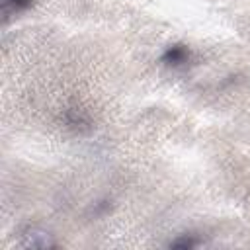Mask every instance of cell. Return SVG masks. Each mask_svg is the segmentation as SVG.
Returning <instances> with one entry per match:
<instances>
[{"mask_svg":"<svg viewBox=\"0 0 250 250\" xmlns=\"http://www.w3.org/2000/svg\"><path fill=\"white\" fill-rule=\"evenodd\" d=\"M23 246L25 248H53L55 242L47 230L41 229H29L23 234Z\"/></svg>","mask_w":250,"mask_h":250,"instance_id":"cell-1","label":"cell"},{"mask_svg":"<svg viewBox=\"0 0 250 250\" xmlns=\"http://www.w3.org/2000/svg\"><path fill=\"white\" fill-rule=\"evenodd\" d=\"M188 57H189V51L186 45H170L162 55V62H166L170 66H178V64L186 62Z\"/></svg>","mask_w":250,"mask_h":250,"instance_id":"cell-2","label":"cell"},{"mask_svg":"<svg viewBox=\"0 0 250 250\" xmlns=\"http://www.w3.org/2000/svg\"><path fill=\"white\" fill-rule=\"evenodd\" d=\"M33 0H2V12L8 16V14H18V12H23L31 6Z\"/></svg>","mask_w":250,"mask_h":250,"instance_id":"cell-3","label":"cell"},{"mask_svg":"<svg viewBox=\"0 0 250 250\" xmlns=\"http://www.w3.org/2000/svg\"><path fill=\"white\" fill-rule=\"evenodd\" d=\"M197 242L193 240V238H189V236H182L180 240H176V242H172L170 246L172 248H191V246H195Z\"/></svg>","mask_w":250,"mask_h":250,"instance_id":"cell-4","label":"cell"}]
</instances>
